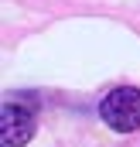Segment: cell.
Masks as SVG:
<instances>
[{
	"label": "cell",
	"instance_id": "obj_2",
	"mask_svg": "<svg viewBox=\"0 0 140 147\" xmlns=\"http://www.w3.org/2000/svg\"><path fill=\"white\" fill-rule=\"evenodd\" d=\"M31 134H34V113L21 103H3V123H0L3 147H24Z\"/></svg>",
	"mask_w": 140,
	"mask_h": 147
},
{
	"label": "cell",
	"instance_id": "obj_1",
	"mask_svg": "<svg viewBox=\"0 0 140 147\" xmlns=\"http://www.w3.org/2000/svg\"><path fill=\"white\" fill-rule=\"evenodd\" d=\"M99 113H103V123H109V127L120 130V134L140 130V89H133V86L113 89L103 99Z\"/></svg>",
	"mask_w": 140,
	"mask_h": 147
}]
</instances>
